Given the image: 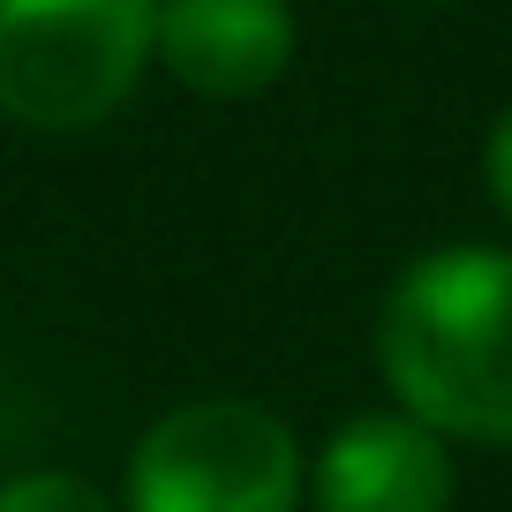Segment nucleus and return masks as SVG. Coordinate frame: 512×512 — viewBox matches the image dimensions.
Masks as SVG:
<instances>
[{
	"label": "nucleus",
	"mask_w": 512,
	"mask_h": 512,
	"mask_svg": "<svg viewBox=\"0 0 512 512\" xmlns=\"http://www.w3.org/2000/svg\"><path fill=\"white\" fill-rule=\"evenodd\" d=\"M377 369L437 437L512 445V249L452 241L415 256L384 294Z\"/></svg>",
	"instance_id": "obj_1"
},
{
	"label": "nucleus",
	"mask_w": 512,
	"mask_h": 512,
	"mask_svg": "<svg viewBox=\"0 0 512 512\" xmlns=\"http://www.w3.org/2000/svg\"><path fill=\"white\" fill-rule=\"evenodd\" d=\"M302 445L256 400H189L128 452V512H294Z\"/></svg>",
	"instance_id": "obj_3"
},
{
	"label": "nucleus",
	"mask_w": 512,
	"mask_h": 512,
	"mask_svg": "<svg viewBox=\"0 0 512 512\" xmlns=\"http://www.w3.org/2000/svg\"><path fill=\"white\" fill-rule=\"evenodd\" d=\"M151 46L159 0H0V113L76 136L144 83Z\"/></svg>",
	"instance_id": "obj_2"
},
{
	"label": "nucleus",
	"mask_w": 512,
	"mask_h": 512,
	"mask_svg": "<svg viewBox=\"0 0 512 512\" xmlns=\"http://www.w3.org/2000/svg\"><path fill=\"white\" fill-rule=\"evenodd\" d=\"M151 53L196 98H256L294 61V8L287 0H159Z\"/></svg>",
	"instance_id": "obj_5"
},
{
	"label": "nucleus",
	"mask_w": 512,
	"mask_h": 512,
	"mask_svg": "<svg viewBox=\"0 0 512 512\" xmlns=\"http://www.w3.org/2000/svg\"><path fill=\"white\" fill-rule=\"evenodd\" d=\"M309 497H317V512H445L452 505V452L407 407L354 415L324 437Z\"/></svg>",
	"instance_id": "obj_4"
},
{
	"label": "nucleus",
	"mask_w": 512,
	"mask_h": 512,
	"mask_svg": "<svg viewBox=\"0 0 512 512\" xmlns=\"http://www.w3.org/2000/svg\"><path fill=\"white\" fill-rule=\"evenodd\" d=\"M0 512H113L106 490L68 467H31V475H8L0 482Z\"/></svg>",
	"instance_id": "obj_6"
},
{
	"label": "nucleus",
	"mask_w": 512,
	"mask_h": 512,
	"mask_svg": "<svg viewBox=\"0 0 512 512\" xmlns=\"http://www.w3.org/2000/svg\"><path fill=\"white\" fill-rule=\"evenodd\" d=\"M482 181H490V196H497V211L512 219V106L490 121V144H482Z\"/></svg>",
	"instance_id": "obj_7"
}]
</instances>
